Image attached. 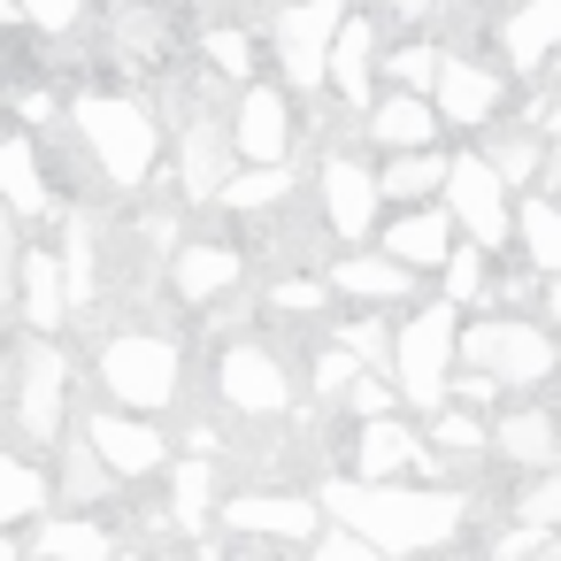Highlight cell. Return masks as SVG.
Wrapping results in <instances>:
<instances>
[{
	"mask_svg": "<svg viewBox=\"0 0 561 561\" xmlns=\"http://www.w3.org/2000/svg\"><path fill=\"white\" fill-rule=\"evenodd\" d=\"M316 507L331 515V530H354L362 546H377L385 561H431L446 553V538L469 523L461 492H431V484H354V477H323Z\"/></svg>",
	"mask_w": 561,
	"mask_h": 561,
	"instance_id": "6da1fadb",
	"label": "cell"
},
{
	"mask_svg": "<svg viewBox=\"0 0 561 561\" xmlns=\"http://www.w3.org/2000/svg\"><path fill=\"white\" fill-rule=\"evenodd\" d=\"M454 339H461V308H446V300H431V308H415L400 323V339H392V385H400L408 408H431V415L446 408Z\"/></svg>",
	"mask_w": 561,
	"mask_h": 561,
	"instance_id": "7a4b0ae2",
	"label": "cell"
},
{
	"mask_svg": "<svg viewBox=\"0 0 561 561\" xmlns=\"http://www.w3.org/2000/svg\"><path fill=\"white\" fill-rule=\"evenodd\" d=\"M553 354H561V346H553L538 323H507V316L461 323V339H454V362L477 369V377H492V385H507V392L546 385V377H553Z\"/></svg>",
	"mask_w": 561,
	"mask_h": 561,
	"instance_id": "3957f363",
	"label": "cell"
},
{
	"mask_svg": "<svg viewBox=\"0 0 561 561\" xmlns=\"http://www.w3.org/2000/svg\"><path fill=\"white\" fill-rule=\"evenodd\" d=\"M78 131H85V147H93L108 185H147V170H154V116L139 101H85Z\"/></svg>",
	"mask_w": 561,
	"mask_h": 561,
	"instance_id": "277c9868",
	"label": "cell"
},
{
	"mask_svg": "<svg viewBox=\"0 0 561 561\" xmlns=\"http://www.w3.org/2000/svg\"><path fill=\"white\" fill-rule=\"evenodd\" d=\"M446 224H461V239L477 254H500L515 239V216H507V185L484 170V154H454L446 162Z\"/></svg>",
	"mask_w": 561,
	"mask_h": 561,
	"instance_id": "5b68a950",
	"label": "cell"
},
{
	"mask_svg": "<svg viewBox=\"0 0 561 561\" xmlns=\"http://www.w3.org/2000/svg\"><path fill=\"white\" fill-rule=\"evenodd\" d=\"M101 385H108L124 408H170V400H178V346H170V339H147V331L108 339V346H101Z\"/></svg>",
	"mask_w": 561,
	"mask_h": 561,
	"instance_id": "8992f818",
	"label": "cell"
},
{
	"mask_svg": "<svg viewBox=\"0 0 561 561\" xmlns=\"http://www.w3.org/2000/svg\"><path fill=\"white\" fill-rule=\"evenodd\" d=\"M346 24V0H293V9H277V62L300 93L323 85V62H331V39Z\"/></svg>",
	"mask_w": 561,
	"mask_h": 561,
	"instance_id": "52a82bcc",
	"label": "cell"
},
{
	"mask_svg": "<svg viewBox=\"0 0 561 561\" xmlns=\"http://www.w3.org/2000/svg\"><path fill=\"white\" fill-rule=\"evenodd\" d=\"M224 523L239 530V538H285V546H316L323 538V507L308 500V492H239V500H224Z\"/></svg>",
	"mask_w": 561,
	"mask_h": 561,
	"instance_id": "ba28073f",
	"label": "cell"
},
{
	"mask_svg": "<svg viewBox=\"0 0 561 561\" xmlns=\"http://www.w3.org/2000/svg\"><path fill=\"white\" fill-rule=\"evenodd\" d=\"M500 70H484V62H469V55H446L438 62V85H431V108H438V124H461V131H484L492 116H500Z\"/></svg>",
	"mask_w": 561,
	"mask_h": 561,
	"instance_id": "9c48e42d",
	"label": "cell"
},
{
	"mask_svg": "<svg viewBox=\"0 0 561 561\" xmlns=\"http://www.w3.org/2000/svg\"><path fill=\"white\" fill-rule=\"evenodd\" d=\"M216 385H224V400H231L239 415H285V408H293L285 362H277L270 346H231V354L216 362Z\"/></svg>",
	"mask_w": 561,
	"mask_h": 561,
	"instance_id": "30bf717a",
	"label": "cell"
},
{
	"mask_svg": "<svg viewBox=\"0 0 561 561\" xmlns=\"http://www.w3.org/2000/svg\"><path fill=\"white\" fill-rule=\"evenodd\" d=\"M62 385H70V362L39 339V346H24V362H16V423L47 446L55 431H62Z\"/></svg>",
	"mask_w": 561,
	"mask_h": 561,
	"instance_id": "8fae6325",
	"label": "cell"
},
{
	"mask_svg": "<svg viewBox=\"0 0 561 561\" xmlns=\"http://www.w3.org/2000/svg\"><path fill=\"white\" fill-rule=\"evenodd\" d=\"M231 147H239L254 170H277L285 147H293V108H285V93L247 85V101H239V116H231Z\"/></svg>",
	"mask_w": 561,
	"mask_h": 561,
	"instance_id": "7c38bea8",
	"label": "cell"
},
{
	"mask_svg": "<svg viewBox=\"0 0 561 561\" xmlns=\"http://www.w3.org/2000/svg\"><path fill=\"white\" fill-rule=\"evenodd\" d=\"M323 216L339 239H369L377 224V170H362L354 154H331L323 162Z\"/></svg>",
	"mask_w": 561,
	"mask_h": 561,
	"instance_id": "4fadbf2b",
	"label": "cell"
},
{
	"mask_svg": "<svg viewBox=\"0 0 561 561\" xmlns=\"http://www.w3.org/2000/svg\"><path fill=\"white\" fill-rule=\"evenodd\" d=\"M85 446L108 461V477H147V469L170 461L162 431H154V423H131V415H93V423H85Z\"/></svg>",
	"mask_w": 561,
	"mask_h": 561,
	"instance_id": "5bb4252c",
	"label": "cell"
},
{
	"mask_svg": "<svg viewBox=\"0 0 561 561\" xmlns=\"http://www.w3.org/2000/svg\"><path fill=\"white\" fill-rule=\"evenodd\" d=\"M446 254H454L446 208H408V216L385 224V262H400L408 277H415V270H446Z\"/></svg>",
	"mask_w": 561,
	"mask_h": 561,
	"instance_id": "9a60e30c",
	"label": "cell"
},
{
	"mask_svg": "<svg viewBox=\"0 0 561 561\" xmlns=\"http://www.w3.org/2000/svg\"><path fill=\"white\" fill-rule=\"evenodd\" d=\"M500 55L530 78L538 62H553L561 55V0H515L507 9V24H500Z\"/></svg>",
	"mask_w": 561,
	"mask_h": 561,
	"instance_id": "2e32d148",
	"label": "cell"
},
{
	"mask_svg": "<svg viewBox=\"0 0 561 561\" xmlns=\"http://www.w3.org/2000/svg\"><path fill=\"white\" fill-rule=\"evenodd\" d=\"M369 139H377L385 154H431L438 108H431L423 93H385V101H369Z\"/></svg>",
	"mask_w": 561,
	"mask_h": 561,
	"instance_id": "e0dca14e",
	"label": "cell"
},
{
	"mask_svg": "<svg viewBox=\"0 0 561 561\" xmlns=\"http://www.w3.org/2000/svg\"><path fill=\"white\" fill-rule=\"evenodd\" d=\"M231 124L224 116H193L185 124V193L193 201H224V185H231Z\"/></svg>",
	"mask_w": 561,
	"mask_h": 561,
	"instance_id": "ac0fdd59",
	"label": "cell"
},
{
	"mask_svg": "<svg viewBox=\"0 0 561 561\" xmlns=\"http://www.w3.org/2000/svg\"><path fill=\"white\" fill-rule=\"evenodd\" d=\"M369 78H377V32H369L362 16H346V24H339V39H331L323 85H331L346 108H369Z\"/></svg>",
	"mask_w": 561,
	"mask_h": 561,
	"instance_id": "d6986e66",
	"label": "cell"
},
{
	"mask_svg": "<svg viewBox=\"0 0 561 561\" xmlns=\"http://www.w3.org/2000/svg\"><path fill=\"white\" fill-rule=\"evenodd\" d=\"M492 446H500L507 461H523V469H553V461H561V423H553L546 408H515V415L492 423Z\"/></svg>",
	"mask_w": 561,
	"mask_h": 561,
	"instance_id": "ffe728a7",
	"label": "cell"
},
{
	"mask_svg": "<svg viewBox=\"0 0 561 561\" xmlns=\"http://www.w3.org/2000/svg\"><path fill=\"white\" fill-rule=\"evenodd\" d=\"M408 461H423L415 454V431L408 423H392V415H377V423H362V446H354V484H392Z\"/></svg>",
	"mask_w": 561,
	"mask_h": 561,
	"instance_id": "44dd1931",
	"label": "cell"
},
{
	"mask_svg": "<svg viewBox=\"0 0 561 561\" xmlns=\"http://www.w3.org/2000/svg\"><path fill=\"white\" fill-rule=\"evenodd\" d=\"M431 193H446V154H392V162L377 170V201L423 208Z\"/></svg>",
	"mask_w": 561,
	"mask_h": 561,
	"instance_id": "7402d4cb",
	"label": "cell"
},
{
	"mask_svg": "<svg viewBox=\"0 0 561 561\" xmlns=\"http://www.w3.org/2000/svg\"><path fill=\"white\" fill-rule=\"evenodd\" d=\"M331 293H346V300H408V270L385 262V254H346V262H331Z\"/></svg>",
	"mask_w": 561,
	"mask_h": 561,
	"instance_id": "603a6c76",
	"label": "cell"
},
{
	"mask_svg": "<svg viewBox=\"0 0 561 561\" xmlns=\"http://www.w3.org/2000/svg\"><path fill=\"white\" fill-rule=\"evenodd\" d=\"M16 300L32 316V331H55L70 316V293H62V262L55 254H24V277H16Z\"/></svg>",
	"mask_w": 561,
	"mask_h": 561,
	"instance_id": "cb8c5ba5",
	"label": "cell"
},
{
	"mask_svg": "<svg viewBox=\"0 0 561 561\" xmlns=\"http://www.w3.org/2000/svg\"><path fill=\"white\" fill-rule=\"evenodd\" d=\"M32 553H39V561H116V538H108L93 515H55Z\"/></svg>",
	"mask_w": 561,
	"mask_h": 561,
	"instance_id": "d4e9b609",
	"label": "cell"
},
{
	"mask_svg": "<svg viewBox=\"0 0 561 561\" xmlns=\"http://www.w3.org/2000/svg\"><path fill=\"white\" fill-rule=\"evenodd\" d=\"M239 285V254L231 247H185L178 254V300H216V293H231Z\"/></svg>",
	"mask_w": 561,
	"mask_h": 561,
	"instance_id": "484cf974",
	"label": "cell"
},
{
	"mask_svg": "<svg viewBox=\"0 0 561 561\" xmlns=\"http://www.w3.org/2000/svg\"><path fill=\"white\" fill-rule=\"evenodd\" d=\"M0 208H9V216H39V208H47L39 154H32L24 139H0Z\"/></svg>",
	"mask_w": 561,
	"mask_h": 561,
	"instance_id": "4316f807",
	"label": "cell"
},
{
	"mask_svg": "<svg viewBox=\"0 0 561 561\" xmlns=\"http://www.w3.org/2000/svg\"><path fill=\"white\" fill-rule=\"evenodd\" d=\"M538 162H546V139H538L530 124H515V131H492V139H484V170H492L500 185H538Z\"/></svg>",
	"mask_w": 561,
	"mask_h": 561,
	"instance_id": "83f0119b",
	"label": "cell"
},
{
	"mask_svg": "<svg viewBox=\"0 0 561 561\" xmlns=\"http://www.w3.org/2000/svg\"><path fill=\"white\" fill-rule=\"evenodd\" d=\"M24 515H47V477L16 454H0V530L24 523Z\"/></svg>",
	"mask_w": 561,
	"mask_h": 561,
	"instance_id": "f1b7e54d",
	"label": "cell"
},
{
	"mask_svg": "<svg viewBox=\"0 0 561 561\" xmlns=\"http://www.w3.org/2000/svg\"><path fill=\"white\" fill-rule=\"evenodd\" d=\"M108 492H116V477H108V461H101V454H93V446L78 438V446L62 454V500H70V507H101Z\"/></svg>",
	"mask_w": 561,
	"mask_h": 561,
	"instance_id": "f546056e",
	"label": "cell"
},
{
	"mask_svg": "<svg viewBox=\"0 0 561 561\" xmlns=\"http://www.w3.org/2000/svg\"><path fill=\"white\" fill-rule=\"evenodd\" d=\"M515 231H523V254H530L546 277H561V208H553V201H523Z\"/></svg>",
	"mask_w": 561,
	"mask_h": 561,
	"instance_id": "4dcf8cb0",
	"label": "cell"
},
{
	"mask_svg": "<svg viewBox=\"0 0 561 561\" xmlns=\"http://www.w3.org/2000/svg\"><path fill=\"white\" fill-rule=\"evenodd\" d=\"M208 507H216V477H208V461H185L178 484H170V515L201 538V530H208Z\"/></svg>",
	"mask_w": 561,
	"mask_h": 561,
	"instance_id": "1f68e13d",
	"label": "cell"
},
{
	"mask_svg": "<svg viewBox=\"0 0 561 561\" xmlns=\"http://www.w3.org/2000/svg\"><path fill=\"white\" fill-rule=\"evenodd\" d=\"M62 293H70V308H93V224L85 216L62 239Z\"/></svg>",
	"mask_w": 561,
	"mask_h": 561,
	"instance_id": "d6a6232c",
	"label": "cell"
},
{
	"mask_svg": "<svg viewBox=\"0 0 561 561\" xmlns=\"http://www.w3.org/2000/svg\"><path fill=\"white\" fill-rule=\"evenodd\" d=\"M438 62H446V47H423V39H408V47L385 55V70L400 78V93H423V101H431V85H438Z\"/></svg>",
	"mask_w": 561,
	"mask_h": 561,
	"instance_id": "836d02e7",
	"label": "cell"
},
{
	"mask_svg": "<svg viewBox=\"0 0 561 561\" xmlns=\"http://www.w3.org/2000/svg\"><path fill=\"white\" fill-rule=\"evenodd\" d=\"M285 193H293V170L277 162V170H247V178H231V185H224V208L247 216V208H277Z\"/></svg>",
	"mask_w": 561,
	"mask_h": 561,
	"instance_id": "e575fe53",
	"label": "cell"
},
{
	"mask_svg": "<svg viewBox=\"0 0 561 561\" xmlns=\"http://www.w3.org/2000/svg\"><path fill=\"white\" fill-rule=\"evenodd\" d=\"M431 438H438V454H484V446H492V431H484L469 408H454V400L431 415Z\"/></svg>",
	"mask_w": 561,
	"mask_h": 561,
	"instance_id": "d590c367",
	"label": "cell"
},
{
	"mask_svg": "<svg viewBox=\"0 0 561 561\" xmlns=\"http://www.w3.org/2000/svg\"><path fill=\"white\" fill-rule=\"evenodd\" d=\"M515 523H530V530H561V469H546L538 484L515 492Z\"/></svg>",
	"mask_w": 561,
	"mask_h": 561,
	"instance_id": "8d00e7d4",
	"label": "cell"
},
{
	"mask_svg": "<svg viewBox=\"0 0 561 561\" xmlns=\"http://www.w3.org/2000/svg\"><path fill=\"white\" fill-rule=\"evenodd\" d=\"M477 300H484V254L454 247L446 254V308H477Z\"/></svg>",
	"mask_w": 561,
	"mask_h": 561,
	"instance_id": "74e56055",
	"label": "cell"
},
{
	"mask_svg": "<svg viewBox=\"0 0 561 561\" xmlns=\"http://www.w3.org/2000/svg\"><path fill=\"white\" fill-rule=\"evenodd\" d=\"M492 561H561V546H553V530L515 523V530H500V538H492Z\"/></svg>",
	"mask_w": 561,
	"mask_h": 561,
	"instance_id": "f35d334b",
	"label": "cell"
},
{
	"mask_svg": "<svg viewBox=\"0 0 561 561\" xmlns=\"http://www.w3.org/2000/svg\"><path fill=\"white\" fill-rule=\"evenodd\" d=\"M208 62H216L224 78H247V70H254V47H247V32H208Z\"/></svg>",
	"mask_w": 561,
	"mask_h": 561,
	"instance_id": "ab89813d",
	"label": "cell"
},
{
	"mask_svg": "<svg viewBox=\"0 0 561 561\" xmlns=\"http://www.w3.org/2000/svg\"><path fill=\"white\" fill-rule=\"evenodd\" d=\"M354 377H362V362H354L346 346H323V354H316V392H323V400H331V392H346Z\"/></svg>",
	"mask_w": 561,
	"mask_h": 561,
	"instance_id": "60d3db41",
	"label": "cell"
},
{
	"mask_svg": "<svg viewBox=\"0 0 561 561\" xmlns=\"http://www.w3.org/2000/svg\"><path fill=\"white\" fill-rule=\"evenodd\" d=\"M346 400H354V415H362V423H377V415H392V385H385L377 369H362V377L346 385Z\"/></svg>",
	"mask_w": 561,
	"mask_h": 561,
	"instance_id": "b9f144b4",
	"label": "cell"
},
{
	"mask_svg": "<svg viewBox=\"0 0 561 561\" xmlns=\"http://www.w3.org/2000/svg\"><path fill=\"white\" fill-rule=\"evenodd\" d=\"M16 16H32L39 32H70L85 16V0H16Z\"/></svg>",
	"mask_w": 561,
	"mask_h": 561,
	"instance_id": "7bdbcfd3",
	"label": "cell"
},
{
	"mask_svg": "<svg viewBox=\"0 0 561 561\" xmlns=\"http://www.w3.org/2000/svg\"><path fill=\"white\" fill-rule=\"evenodd\" d=\"M16 277H24V247H16V216L0 208V300H16Z\"/></svg>",
	"mask_w": 561,
	"mask_h": 561,
	"instance_id": "ee69618b",
	"label": "cell"
},
{
	"mask_svg": "<svg viewBox=\"0 0 561 561\" xmlns=\"http://www.w3.org/2000/svg\"><path fill=\"white\" fill-rule=\"evenodd\" d=\"M308 561H385V553H377V546H362V538H354V530H323V538H316V553H308Z\"/></svg>",
	"mask_w": 561,
	"mask_h": 561,
	"instance_id": "f6af8a7d",
	"label": "cell"
},
{
	"mask_svg": "<svg viewBox=\"0 0 561 561\" xmlns=\"http://www.w3.org/2000/svg\"><path fill=\"white\" fill-rule=\"evenodd\" d=\"M270 308H285V316H308V308H323V285H308V277H300V285H277V293H270Z\"/></svg>",
	"mask_w": 561,
	"mask_h": 561,
	"instance_id": "bcb514c9",
	"label": "cell"
},
{
	"mask_svg": "<svg viewBox=\"0 0 561 561\" xmlns=\"http://www.w3.org/2000/svg\"><path fill=\"white\" fill-rule=\"evenodd\" d=\"M538 201L561 208V147H546V162H538Z\"/></svg>",
	"mask_w": 561,
	"mask_h": 561,
	"instance_id": "7dc6e473",
	"label": "cell"
},
{
	"mask_svg": "<svg viewBox=\"0 0 561 561\" xmlns=\"http://www.w3.org/2000/svg\"><path fill=\"white\" fill-rule=\"evenodd\" d=\"M538 131H546V139L561 147V101H546V116H538Z\"/></svg>",
	"mask_w": 561,
	"mask_h": 561,
	"instance_id": "c3c4849f",
	"label": "cell"
},
{
	"mask_svg": "<svg viewBox=\"0 0 561 561\" xmlns=\"http://www.w3.org/2000/svg\"><path fill=\"white\" fill-rule=\"evenodd\" d=\"M385 9H392V16L408 24V16H423V9H431V0H385Z\"/></svg>",
	"mask_w": 561,
	"mask_h": 561,
	"instance_id": "681fc988",
	"label": "cell"
},
{
	"mask_svg": "<svg viewBox=\"0 0 561 561\" xmlns=\"http://www.w3.org/2000/svg\"><path fill=\"white\" fill-rule=\"evenodd\" d=\"M0 561H24V553H16V546H9V530H0Z\"/></svg>",
	"mask_w": 561,
	"mask_h": 561,
	"instance_id": "f907efd6",
	"label": "cell"
},
{
	"mask_svg": "<svg viewBox=\"0 0 561 561\" xmlns=\"http://www.w3.org/2000/svg\"><path fill=\"white\" fill-rule=\"evenodd\" d=\"M9 16H16V0H0V24H9Z\"/></svg>",
	"mask_w": 561,
	"mask_h": 561,
	"instance_id": "816d5d0a",
	"label": "cell"
},
{
	"mask_svg": "<svg viewBox=\"0 0 561 561\" xmlns=\"http://www.w3.org/2000/svg\"><path fill=\"white\" fill-rule=\"evenodd\" d=\"M201 561H224V553H216V546H201Z\"/></svg>",
	"mask_w": 561,
	"mask_h": 561,
	"instance_id": "f5cc1de1",
	"label": "cell"
},
{
	"mask_svg": "<svg viewBox=\"0 0 561 561\" xmlns=\"http://www.w3.org/2000/svg\"><path fill=\"white\" fill-rule=\"evenodd\" d=\"M0 369H9V346H0Z\"/></svg>",
	"mask_w": 561,
	"mask_h": 561,
	"instance_id": "db71d44e",
	"label": "cell"
},
{
	"mask_svg": "<svg viewBox=\"0 0 561 561\" xmlns=\"http://www.w3.org/2000/svg\"><path fill=\"white\" fill-rule=\"evenodd\" d=\"M116 561H139V553H116Z\"/></svg>",
	"mask_w": 561,
	"mask_h": 561,
	"instance_id": "11a10c76",
	"label": "cell"
}]
</instances>
